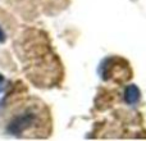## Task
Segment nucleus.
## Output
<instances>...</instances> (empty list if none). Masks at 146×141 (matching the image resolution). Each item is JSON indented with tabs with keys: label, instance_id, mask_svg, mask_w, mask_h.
<instances>
[{
	"label": "nucleus",
	"instance_id": "f257e3e1",
	"mask_svg": "<svg viewBox=\"0 0 146 141\" xmlns=\"http://www.w3.org/2000/svg\"><path fill=\"white\" fill-rule=\"evenodd\" d=\"M17 51L32 82L45 86L51 85V78L46 73V68L58 74V61H55V57L46 46L45 40L37 36V32L30 31L25 33V37L17 46Z\"/></svg>",
	"mask_w": 146,
	"mask_h": 141
},
{
	"label": "nucleus",
	"instance_id": "f03ea898",
	"mask_svg": "<svg viewBox=\"0 0 146 141\" xmlns=\"http://www.w3.org/2000/svg\"><path fill=\"white\" fill-rule=\"evenodd\" d=\"M48 112L37 101H31L12 114L7 123V131L18 137H35L36 132L44 131L49 119Z\"/></svg>",
	"mask_w": 146,
	"mask_h": 141
},
{
	"label": "nucleus",
	"instance_id": "7ed1b4c3",
	"mask_svg": "<svg viewBox=\"0 0 146 141\" xmlns=\"http://www.w3.org/2000/svg\"><path fill=\"white\" fill-rule=\"evenodd\" d=\"M124 99L128 104H135L139 101L140 99V91L139 88L135 85H131L126 88V92H124Z\"/></svg>",
	"mask_w": 146,
	"mask_h": 141
},
{
	"label": "nucleus",
	"instance_id": "20e7f679",
	"mask_svg": "<svg viewBox=\"0 0 146 141\" xmlns=\"http://www.w3.org/2000/svg\"><path fill=\"white\" fill-rule=\"evenodd\" d=\"M4 41H5V35L3 32V30L0 28V43H4Z\"/></svg>",
	"mask_w": 146,
	"mask_h": 141
},
{
	"label": "nucleus",
	"instance_id": "39448f33",
	"mask_svg": "<svg viewBox=\"0 0 146 141\" xmlns=\"http://www.w3.org/2000/svg\"><path fill=\"white\" fill-rule=\"evenodd\" d=\"M3 85H4V77L0 76V91H1V88H3Z\"/></svg>",
	"mask_w": 146,
	"mask_h": 141
}]
</instances>
